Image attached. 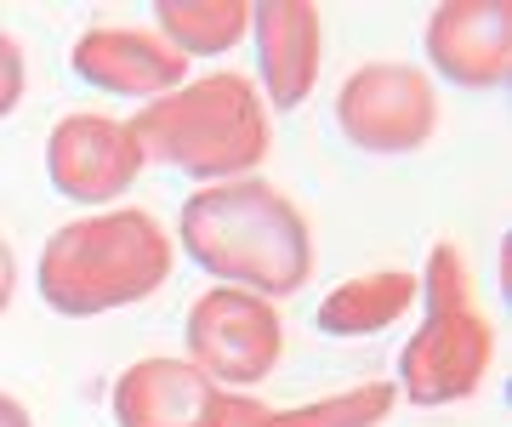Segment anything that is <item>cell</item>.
Segmentation results:
<instances>
[{"label":"cell","instance_id":"obj_1","mask_svg":"<svg viewBox=\"0 0 512 427\" xmlns=\"http://www.w3.org/2000/svg\"><path fill=\"white\" fill-rule=\"evenodd\" d=\"M183 251L222 285L268 302L296 297L313 274V234L302 211L262 177L200 188L183 205Z\"/></svg>","mask_w":512,"mask_h":427},{"label":"cell","instance_id":"obj_2","mask_svg":"<svg viewBox=\"0 0 512 427\" xmlns=\"http://www.w3.org/2000/svg\"><path fill=\"white\" fill-rule=\"evenodd\" d=\"M171 274V240L148 211H97L74 217L40 251V297L63 319L114 314L131 302L154 297Z\"/></svg>","mask_w":512,"mask_h":427},{"label":"cell","instance_id":"obj_3","mask_svg":"<svg viewBox=\"0 0 512 427\" xmlns=\"http://www.w3.org/2000/svg\"><path fill=\"white\" fill-rule=\"evenodd\" d=\"M137 143L148 160L177 166L200 183H239L268 160V109L251 80L239 75H200L171 97L148 103L137 120Z\"/></svg>","mask_w":512,"mask_h":427},{"label":"cell","instance_id":"obj_4","mask_svg":"<svg viewBox=\"0 0 512 427\" xmlns=\"http://www.w3.org/2000/svg\"><path fill=\"white\" fill-rule=\"evenodd\" d=\"M421 285V331L404 342L399 353V382L416 405H456V399H473L478 382L490 376L495 359V331L484 308L473 297V274H467V257L461 245L439 240L427 251V274Z\"/></svg>","mask_w":512,"mask_h":427},{"label":"cell","instance_id":"obj_5","mask_svg":"<svg viewBox=\"0 0 512 427\" xmlns=\"http://www.w3.org/2000/svg\"><path fill=\"white\" fill-rule=\"evenodd\" d=\"M285 353V319L268 297L217 285L188 308V365L211 388H256L279 371Z\"/></svg>","mask_w":512,"mask_h":427},{"label":"cell","instance_id":"obj_6","mask_svg":"<svg viewBox=\"0 0 512 427\" xmlns=\"http://www.w3.org/2000/svg\"><path fill=\"white\" fill-rule=\"evenodd\" d=\"M336 126L359 154H416L439 126L433 80L410 63H365L336 92Z\"/></svg>","mask_w":512,"mask_h":427},{"label":"cell","instance_id":"obj_7","mask_svg":"<svg viewBox=\"0 0 512 427\" xmlns=\"http://www.w3.org/2000/svg\"><path fill=\"white\" fill-rule=\"evenodd\" d=\"M143 166L148 154L131 120H109V114H69L63 126H52V143H46V177L74 205L120 200Z\"/></svg>","mask_w":512,"mask_h":427},{"label":"cell","instance_id":"obj_8","mask_svg":"<svg viewBox=\"0 0 512 427\" xmlns=\"http://www.w3.org/2000/svg\"><path fill=\"white\" fill-rule=\"evenodd\" d=\"M74 75L114 97H137V103H160L177 86H188V57L165 46L160 29H126V23H103L74 40Z\"/></svg>","mask_w":512,"mask_h":427},{"label":"cell","instance_id":"obj_9","mask_svg":"<svg viewBox=\"0 0 512 427\" xmlns=\"http://www.w3.org/2000/svg\"><path fill=\"white\" fill-rule=\"evenodd\" d=\"M251 40H256V75L279 114L302 109L319 86L325 63V18L308 0H262L251 6Z\"/></svg>","mask_w":512,"mask_h":427},{"label":"cell","instance_id":"obj_10","mask_svg":"<svg viewBox=\"0 0 512 427\" xmlns=\"http://www.w3.org/2000/svg\"><path fill=\"white\" fill-rule=\"evenodd\" d=\"M427 63L456 86H501L512 75V6L507 0H444L427 18Z\"/></svg>","mask_w":512,"mask_h":427},{"label":"cell","instance_id":"obj_11","mask_svg":"<svg viewBox=\"0 0 512 427\" xmlns=\"http://www.w3.org/2000/svg\"><path fill=\"white\" fill-rule=\"evenodd\" d=\"M222 388H211L188 359H137L114 382L120 427H217Z\"/></svg>","mask_w":512,"mask_h":427},{"label":"cell","instance_id":"obj_12","mask_svg":"<svg viewBox=\"0 0 512 427\" xmlns=\"http://www.w3.org/2000/svg\"><path fill=\"white\" fill-rule=\"evenodd\" d=\"M393 410V388L387 382H365V388L330 393V399H308L296 410H274L262 399H228L217 405V427H382Z\"/></svg>","mask_w":512,"mask_h":427},{"label":"cell","instance_id":"obj_13","mask_svg":"<svg viewBox=\"0 0 512 427\" xmlns=\"http://www.w3.org/2000/svg\"><path fill=\"white\" fill-rule=\"evenodd\" d=\"M421 297V285L410 268H376L359 274L348 285H336L319 308V331L325 336H376L393 319H404V308Z\"/></svg>","mask_w":512,"mask_h":427},{"label":"cell","instance_id":"obj_14","mask_svg":"<svg viewBox=\"0 0 512 427\" xmlns=\"http://www.w3.org/2000/svg\"><path fill=\"white\" fill-rule=\"evenodd\" d=\"M154 23L171 52L183 57H217L239 35H251V6L245 0H160Z\"/></svg>","mask_w":512,"mask_h":427},{"label":"cell","instance_id":"obj_15","mask_svg":"<svg viewBox=\"0 0 512 427\" xmlns=\"http://www.w3.org/2000/svg\"><path fill=\"white\" fill-rule=\"evenodd\" d=\"M23 80H29L23 75V46L0 29V120L23 103Z\"/></svg>","mask_w":512,"mask_h":427},{"label":"cell","instance_id":"obj_16","mask_svg":"<svg viewBox=\"0 0 512 427\" xmlns=\"http://www.w3.org/2000/svg\"><path fill=\"white\" fill-rule=\"evenodd\" d=\"M12 297H18V257H12V245L0 240V314L12 308Z\"/></svg>","mask_w":512,"mask_h":427},{"label":"cell","instance_id":"obj_17","mask_svg":"<svg viewBox=\"0 0 512 427\" xmlns=\"http://www.w3.org/2000/svg\"><path fill=\"white\" fill-rule=\"evenodd\" d=\"M0 427H29V410H23L12 393H0Z\"/></svg>","mask_w":512,"mask_h":427}]
</instances>
